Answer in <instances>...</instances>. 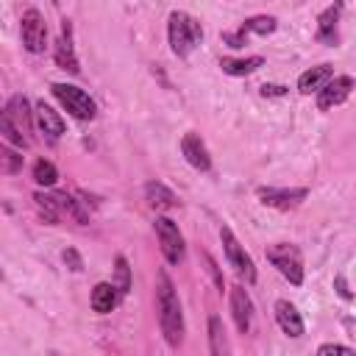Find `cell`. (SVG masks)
I'll return each mask as SVG.
<instances>
[{
	"instance_id": "obj_1",
	"label": "cell",
	"mask_w": 356,
	"mask_h": 356,
	"mask_svg": "<svg viewBox=\"0 0 356 356\" xmlns=\"http://www.w3.org/2000/svg\"><path fill=\"white\" fill-rule=\"evenodd\" d=\"M156 309H159V325L164 339L175 348L184 339V314H181V300L175 295V286L170 275L161 270L159 273V286H156Z\"/></svg>"
},
{
	"instance_id": "obj_2",
	"label": "cell",
	"mask_w": 356,
	"mask_h": 356,
	"mask_svg": "<svg viewBox=\"0 0 356 356\" xmlns=\"http://www.w3.org/2000/svg\"><path fill=\"white\" fill-rule=\"evenodd\" d=\"M167 39L170 47L178 58H186L203 39V28L195 17H189L186 11H172L167 19Z\"/></svg>"
},
{
	"instance_id": "obj_3",
	"label": "cell",
	"mask_w": 356,
	"mask_h": 356,
	"mask_svg": "<svg viewBox=\"0 0 356 356\" xmlns=\"http://www.w3.org/2000/svg\"><path fill=\"white\" fill-rule=\"evenodd\" d=\"M264 253H267L270 264H273L289 284H295V286L303 284V259H300V250H298L295 245L278 242V245H270Z\"/></svg>"
},
{
	"instance_id": "obj_4",
	"label": "cell",
	"mask_w": 356,
	"mask_h": 356,
	"mask_svg": "<svg viewBox=\"0 0 356 356\" xmlns=\"http://www.w3.org/2000/svg\"><path fill=\"white\" fill-rule=\"evenodd\" d=\"M53 95L61 100V106L72 114V117H78V120H92L95 117V100L83 92V89H78V86H72V83H53Z\"/></svg>"
},
{
	"instance_id": "obj_5",
	"label": "cell",
	"mask_w": 356,
	"mask_h": 356,
	"mask_svg": "<svg viewBox=\"0 0 356 356\" xmlns=\"http://www.w3.org/2000/svg\"><path fill=\"white\" fill-rule=\"evenodd\" d=\"M153 225H156V236H159V248H161L164 259L170 264L184 261V236H181L178 225L170 217H156Z\"/></svg>"
},
{
	"instance_id": "obj_6",
	"label": "cell",
	"mask_w": 356,
	"mask_h": 356,
	"mask_svg": "<svg viewBox=\"0 0 356 356\" xmlns=\"http://www.w3.org/2000/svg\"><path fill=\"white\" fill-rule=\"evenodd\" d=\"M220 239H222V248H225V256H228L231 267H234L239 275H245V281H248V284H253V281H256L253 259L245 253V248L239 245V239L234 236V231H231L228 225H222V228H220Z\"/></svg>"
},
{
	"instance_id": "obj_7",
	"label": "cell",
	"mask_w": 356,
	"mask_h": 356,
	"mask_svg": "<svg viewBox=\"0 0 356 356\" xmlns=\"http://www.w3.org/2000/svg\"><path fill=\"white\" fill-rule=\"evenodd\" d=\"M22 44L28 53H42L47 44V25L36 8H28L22 14Z\"/></svg>"
},
{
	"instance_id": "obj_8",
	"label": "cell",
	"mask_w": 356,
	"mask_h": 356,
	"mask_svg": "<svg viewBox=\"0 0 356 356\" xmlns=\"http://www.w3.org/2000/svg\"><path fill=\"white\" fill-rule=\"evenodd\" d=\"M350 89H353V78H350V75L331 78L328 83H323V86L317 89V108H320V111H328V108L345 103L348 95H350Z\"/></svg>"
},
{
	"instance_id": "obj_9",
	"label": "cell",
	"mask_w": 356,
	"mask_h": 356,
	"mask_svg": "<svg viewBox=\"0 0 356 356\" xmlns=\"http://www.w3.org/2000/svg\"><path fill=\"white\" fill-rule=\"evenodd\" d=\"M259 200L264 206H275V209H289V206H298L309 189H273V186H259Z\"/></svg>"
},
{
	"instance_id": "obj_10",
	"label": "cell",
	"mask_w": 356,
	"mask_h": 356,
	"mask_svg": "<svg viewBox=\"0 0 356 356\" xmlns=\"http://www.w3.org/2000/svg\"><path fill=\"white\" fill-rule=\"evenodd\" d=\"M181 153H184V159H186L195 170H200V172H206V170L211 167V156H209V150H206V145H203V139H200L197 134H186V136L181 139Z\"/></svg>"
},
{
	"instance_id": "obj_11",
	"label": "cell",
	"mask_w": 356,
	"mask_h": 356,
	"mask_svg": "<svg viewBox=\"0 0 356 356\" xmlns=\"http://www.w3.org/2000/svg\"><path fill=\"white\" fill-rule=\"evenodd\" d=\"M231 314H234V323L242 334H248L250 328V320H253V303H250V295L236 284L231 286Z\"/></svg>"
},
{
	"instance_id": "obj_12",
	"label": "cell",
	"mask_w": 356,
	"mask_h": 356,
	"mask_svg": "<svg viewBox=\"0 0 356 356\" xmlns=\"http://www.w3.org/2000/svg\"><path fill=\"white\" fill-rule=\"evenodd\" d=\"M53 56H56V64H58L61 70H67V72H72V75L81 72L78 58H75V53H72V39H70V22H67V19L61 22V39L56 42Z\"/></svg>"
},
{
	"instance_id": "obj_13",
	"label": "cell",
	"mask_w": 356,
	"mask_h": 356,
	"mask_svg": "<svg viewBox=\"0 0 356 356\" xmlns=\"http://www.w3.org/2000/svg\"><path fill=\"white\" fill-rule=\"evenodd\" d=\"M275 320L281 325V331L286 337H300L303 334V320H300V312L289 303V300H278L275 303Z\"/></svg>"
},
{
	"instance_id": "obj_14",
	"label": "cell",
	"mask_w": 356,
	"mask_h": 356,
	"mask_svg": "<svg viewBox=\"0 0 356 356\" xmlns=\"http://www.w3.org/2000/svg\"><path fill=\"white\" fill-rule=\"evenodd\" d=\"M36 125H39V131H42L44 136H50V139H58V136L64 134V120H61L58 111H53L44 100L36 103Z\"/></svg>"
},
{
	"instance_id": "obj_15",
	"label": "cell",
	"mask_w": 356,
	"mask_h": 356,
	"mask_svg": "<svg viewBox=\"0 0 356 356\" xmlns=\"http://www.w3.org/2000/svg\"><path fill=\"white\" fill-rule=\"evenodd\" d=\"M331 78H334V67H331V64H317V67L306 70V72L298 78V89H300L303 95H312V92H317L323 83H328Z\"/></svg>"
},
{
	"instance_id": "obj_16",
	"label": "cell",
	"mask_w": 356,
	"mask_h": 356,
	"mask_svg": "<svg viewBox=\"0 0 356 356\" xmlns=\"http://www.w3.org/2000/svg\"><path fill=\"white\" fill-rule=\"evenodd\" d=\"M6 111H8V117L14 120V125H17L22 134H28V131H31L33 117H31V103H28V97H25V95H14V97L8 100V106H6Z\"/></svg>"
},
{
	"instance_id": "obj_17",
	"label": "cell",
	"mask_w": 356,
	"mask_h": 356,
	"mask_svg": "<svg viewBox=\"0 0 356 356\" xmlns=\"http://www.w3.org/2000/svg\"><path fill=\"white\" fill-rule=\"evenodd\" d=\"M145 197H147V203H150L153 209H161V211H167V209H178V197H175V192L167 189V186L159 184V181H150V184L145 186Z\"/></svg>"
},
{
	"instance_id": "obj_18",
	"label": "cell",
	"mask_w": 356,
	"mask_h": 356,
	"mask_svg": "<svg viewBox=\"0 0 356 356\" xmlns=\"http://www.w3.org/2000/svg\"><path fill=\"white\" fill-rule=\"evenodd\" d=\"M114 306H117V289H114V284L100 281V284L92 289V309H95L97 314H108Z\"/></svg>"
},
{
	"instance_id": "obj_19",
	"label": "cell",
	"mask_w": 356,
	"mask_h": 356,
	"mask_svg": "<svg viewBox=\"0 0 356 356\" xmlns=\"http://www.w3.org/2000/svg\"><path fill=\"white\" fill-rule=\"evenodd\" d=\"M339 14H342V3H334V6H328V8L317 17V36H320L323 42H331V44H334V28H337V22H339Z\"/></svg>"
},
{
	"instance_id": "obj_20",
	"label": "cell",
	"mask_w": 356,
	"mask_h": 356,
	"mask_svg": "<svg viewBox=\"0 0 356 356\" xmlns=\"http://www.w3.org/2000/svg\"><path fill=\"white\" fill-rule=\"evenodd\" d=\"M220 67H222V72H228V75H250V72H256L259 67H264V58H261V56H250V58H222Z\"/></svg>"
},
{
	"instance_id": "obj_21",
	"label": "cell",
	"mask_w": 356,
	"mask_h": 356,
	"mask_svg": "<svg viewBox=\"0 0 356 356\" xmlns=\"http://www.w3.org/2000/svg\"><path fill=\"white\" fill-rule=\"evenodd\" d=\"M209 350L214 353V356H222L225 350H228V345H225V328H222V320L220 317H209Z\"/></svg>"
},
{
	"instance_id": "obj_22",
	"label": "cell",
	"mask_w": 356,
	"mask_h": 356,
	"mask_svg": "<svg viewBox=\"0 0 356 356\" xmlns=\"http://www.w3.org/2000/svg\"><path fill=\"white\" fill-rule=\"evenodd\" d=\"M53 200H56V206H58V211L61 214H67V217H72L75 222H81V225H86L89 222V217H86V211L78 206V200H72L70 195H64V192H58V195H53Z\"/></svg>"
},
{
	"instance_id": "obj_23",
	"label": "cell",
	"mask_w": 356,
	"mask_h": 356,
	"mask_svg": "<svg viewBox=\"0 0 356 356\" xmlns=\"http://www.w3.org/2000/svg\"><path fill=\"white\" fill-rule=\"evenodd\" d=\"M0 134H3L11 145H17V147H25V145H28V136L14 125V120L8 117V111H6V108L0 111Z\"/></svg>"
},
{
	"instance_id": "obj_24",
	"label": "cell",
	"mask_w": 356,
	"mask_h": 356,
	"mask_svg": "<svg viewBox=\"0 0 356 356\" xmlns=\"http://www.w3.org/2000/svg\"><path fill=\"white\" fill-rule=\"evenodd\" d=\"M33 181H36L39 186H53V184L58 181V170L53 167V161L39 159V161L33 164Z\"/></svg>"
},
{
	"instance_id": "obj_25",
	"label": "cell",
	"mask_w": 356,
	"mask_h": 356,
	"mask_svg": "<svg viewBox=\"0 0 356 356\" xmlns=\"http://www.w3.org/2000/svg\"><path fill=\"white\" fill-rule=\"evenodd\" d=\"M33 203H36L39 214H42V217H44L47 222H58L61 211H58V206H56L53 195H44V192H33Z\"/></svg>"
},
{
	"instance_id": "obj_26",
	"label": "cell",
	"mask_w": 356,
	"mask_h": 356,
	"mask_svg": "<svg viewBox=\"0 0 356 356\" xmlns=\"http://www.w3.org/2000/svg\"><path fill=\"white\" fill-rule=\"evenodd\" d=\"M114 289L120 292V295H125L128 289H131V267H128V261H125V256H117L114 259Z\"/></svg>"
},
{
	"instance_id": "obj_27",
	"label": "cell",
	"mask_w": 356,
	"mask_h": 356,
	"mask_svg": "<svg viewBox=\"0 0 356 356\" xmlns=\"http://www.w3.org/2000/svg\"><path fill=\"white\" fill-rule=\"evenodd\" d=\"M275 17H264V14H259V17H250V19H245V25H242V31H253V33H261V36H267V33H273L275 31Z\"/></svg>"
},
{
	"instance_id": "obj_28",
	"label": "cell",
	"mask_w": 356,
	"mask_h": 356,
	"mask_svg": "<svg viewBox=\"0 0 356 356\" xmlns=\"http://www.w3.org/2000/svg\"><path fill=\"white\" fill-rule=\"evenodd\" d=\"M320 356H328V353H345V356H350L353 353V348H345V345H320V350H317Z\"/></svg>"
},
{
	"instance_id": "obj_29",
	"label": "cell",
	"mask_w": 356,
	"mask_h": 356,
	"mask_svg": "<svg viewBox=\"0 0 356 356\" xmlns=\"http://www.w3.org/2000/svg\"><path fill=\"white\" fill-rule=\"evenodd\" d=\"M0 161H6V170L14 172L19 167V156H14L11 150H0Z\"/></svg>"
},
{
	"instance_id": "obj_30",
	"label": "cell",
	"mask_w": 356,
	"mask_h": 356,
	"mask_svg": "<svg viewBox=\"0 0 356 356\" xmlns=\"http://www.w3.org/2000/svg\"><path fill=\"white\" fill-rule=\"evenodd\" d=\"M64 261H67V264H70V270H75V273H78V270L83 267L81 256H78V253H75L72 248H67V250H64Z\"/></svg>"
},
{
	"instance_id": "obj_31",
	"label": "cell",
	"mask_w": 356,
	"mask_h": 356,
	"mask_svg": "<svg viewBox=\"0 0 356 356\" xmlns=\"http://www.w3.org/2000/svg\"><path fill=\"white\" fill-rule=\"evenodd\" d=\"M261 95H264V97H281V95H286V86H278V83H264V86H261Z\"/></svg>"
},
{
	"instance_id": "obj_32",
	"label": "cell",
	"mask_w": 356,
	"mask_h": 356,
	"mask_svg": "<svg viewBox=\"0 0 356 356\" xmlns=\"http://www.w3.org/2000/svg\"><path fill=\"white\" fill-rule=\"evenodd\" d=\"M222 39H225L231 47H242V44H245V31L239 28L236 33H222Z\"/></svg>"
},
{
	"instance_id": "obj_33",
	"label": "cell",
	"mask_w": 356,
	"mask_h": 356,
	"mask_svg": "<svg viewBox=\"0 0 356 356\" xmlns=\"http://www.w3.org/2000/svg\"><path fill=\"white\" fill-rule=\"evenodd\" d=\"M203 261H206V267H209V273L214 275V281H217V286L222 289V275H220V270H217V264H214V259H211L209 253H203Z\"/></svg>"
},
{
	"instance_id": "obj_34",
	"label": "cell",
	"mask_w": 356,
	"mask_h": 356,
	"mask_svg": "<svg viewBox=\"0 0 356 356\" xmlns=\"http://www.w3.org/2000/svg\"><path fill=\"white\" fill-rule=\"evenodd\" d=\"M337 289H339V295H342L345 300H350V289H348V284H345L342 275H337Z\"/></svg>"
},
{
	"instance_id": "obj_35",
	"label": "cell",
	"mask_w": 356,
	"mask_h": 356,
	"mask_svg": "<svg viewBox=\"0 0 356 356\" xmlns=\"http://www.w3.org/2000/svg\"><path fill=\"white\" fill-rule=\"evenodd\" d=\"M53 3H58V0H53Z\"/></svg>"
}]
</instances>
